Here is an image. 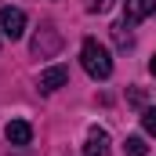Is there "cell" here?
I'll return each mask as SVG.
<instances>
[{
  "mask_svg": "<svg viewBox=\"0 0 156 156\" xmlns=\"http://www.w3.org/2000/svg\"><path fill=\"white\" fill-rule=\"evenodd\" d=\"M26 33V11L22 7H0V37H7V40H18Z\"/></svg>",
  "mask_w": 156,
  "mask_h": 156,
  "instance_id": "obj_3",
  "label": "cell"
},
{
  "mask_svg": "<svg viewBox=\"0 0 156 156\" xmlns=\"http://www.w3.org/2000/svg\"><path fill=\"white\" fill-rule=\"evenodd\" d=\"M149 15H156V0H123V22L127 26L149 18Z\"/></svg>",
  "mask_w": 156,
  "mask_h": 156,
  "instance_id": "obj_5",
  "label": "cell"
},
{
  "mask_svg": "<svg viewBox=\"0 0 156 156\" xmlns=\"http://www.w3.org/2000/svg\"><path fill=\"white\" fill-rule=\"evenodd\" d=\"M83 156H109V134H105L102 127H91V131H87Z\"/></svg>",
  "mask_w": 156,
  "mask_h": 156,
  "instance_id": "obj_6",
  "label": "cell"
},
{
  "mask_svg": "<svg viewBox=\"0 0 156 156\" xmlns=\"http://www.w3.org/2000/svg\"><path fill=\"white\" fill-rule=\"evenodd\" d=\"M123 153H127V156H145V153H149V145H145V138L131 134V138L123 142Z\"/></svg>",
  "mask_w": 156,
  "mask_h": 156,
  "instance_id": "obj_8",
  "label": "cell"
},
{
  "mask_svg": "<svg viewBox=\"0 0 156 156\" xmlns=\"http://www.w3.org/2000/svg\"><path fill=\"white\" fill-rule=\"evenodd\" d=\"M69 83V69L66 66H51V69H44L37 80V87L44 91V94H51V91H58V87H66Z\"/></svg>",
  "mask_w": 156,
  "mask_h": 156,
  "instance_id": "obj_4",
  "label": "cell"
},
{
  "mask_svg": "<svg viewBox=\"0 0 156 156\" xmlns=\"http://www.w3.org/2000/svg\"><path fill=\"white\" fill-rule=\"evenodd\" d=\"M80 62H83V69H87L91 80H109L113 76V58H109V51L94 37H87L80 44Z\"/></svg>",
  "mask_w": 156,
  "mask_h": 156,
  "instance_id": "obj_1",
  "label": "cell"
},
{
  "mask_svg": "<svg viewBox=\"0 0 156 156\" xmlns=\"http://www.w3.org/2000/svg\"><path fill=\"white\" fill-rule=\"evenodd\" d=\"M109 7H113V0H91V11H94V15H105Z\"/></svg>",
  "mask_w": 156,
  "mask_h": 156,
  "instance_id": "obj_11",
  "label": "cell"
},
{
  "mask_svg": "<svg viewBox=\"0 0 156 156\" xmlns=\"http://www.w3.org/2000/svg\"><path fill=\"white\" fill-rule=\"evenodd\" d=\"M149 73H153V76H156V55H153V62H149Z\"/></svg>",
  "mask_w": 156,
  "mask_h": 156,
  "instance_id": "obj_13",
  "label": "cell"
},
{
  "mask_svg": "<svg viewBox=\"0 0 156 156\" xmlns=\"http://www.w3.org/2000/svg\"><path fill=\"white\" fill-rule=\"evenodd\" d=\"M142 127H145V131L156 138V105H149V109L142 113Z\"/></svg>",
  "mask_w": 156,
  "mask_h": 156,
  "instance_id": "obj_10",
  "label": "cell"
},
{
  "mask_svg": "<svg viewBox=\"0 0 156 156\" xmlns=\"http://www.w3.org/2000/svg\"><path fill=\"white\" fill-rule=\"evenodd\" d=\"M127 98H131L134 105H142V102H145V91H142V87H131V91H127Z\"/></svg>",
  "mask_w": 156,
  "mask_h": 156,
  "instance_id": "obj_12",
  "label": "cell"
},
{
  "mask_svg": "<svg viewBox=\"0 0 156 156\" xmlns=\"http://www.w3.org/2000/svg\"><path fill=\"white\" fill-rule=\"evenodd\" d=\"M4 134H7L11 145H29V142H33V127H29L26 120H11V123L4 127Z\"/></svg>",
  "mask_w": 156,
  "mask_h": 156,
  "instance_id": "obj_7",
  "label": "cell"
},
{
  "mask_svg": "<svg viewBox=\"0 0 156 156\" xmlns=\"http://www.w3.org/2000/svg\"><path fill=\"white\" fill-rule=\"evenodd\" d=\"M58 47H62V33H58L51 22H44L40 33L33 37V55H37V58H51V55H58Z\"/></svg>",
  "mask_w": 156,
  "mask_h": 156,
  "instance_id": "obj_2",
  "label": "cell"
},
{
  "mask_svg": "<svg viewBox=\"0 0 156 156\" xmlns=\"http://www.w3.org/2000/svg\"><path fill=\"white\" fill-rule=\"evenodd\" d=\"M113 40H116L120 47H131V26H127V22H116V26H113Z\"/></svg>",
  "mask_w": 156,
  "mask_h": 156,
  "instance_id": "obj_9",
  "label": "cell"
}]
</instances>
